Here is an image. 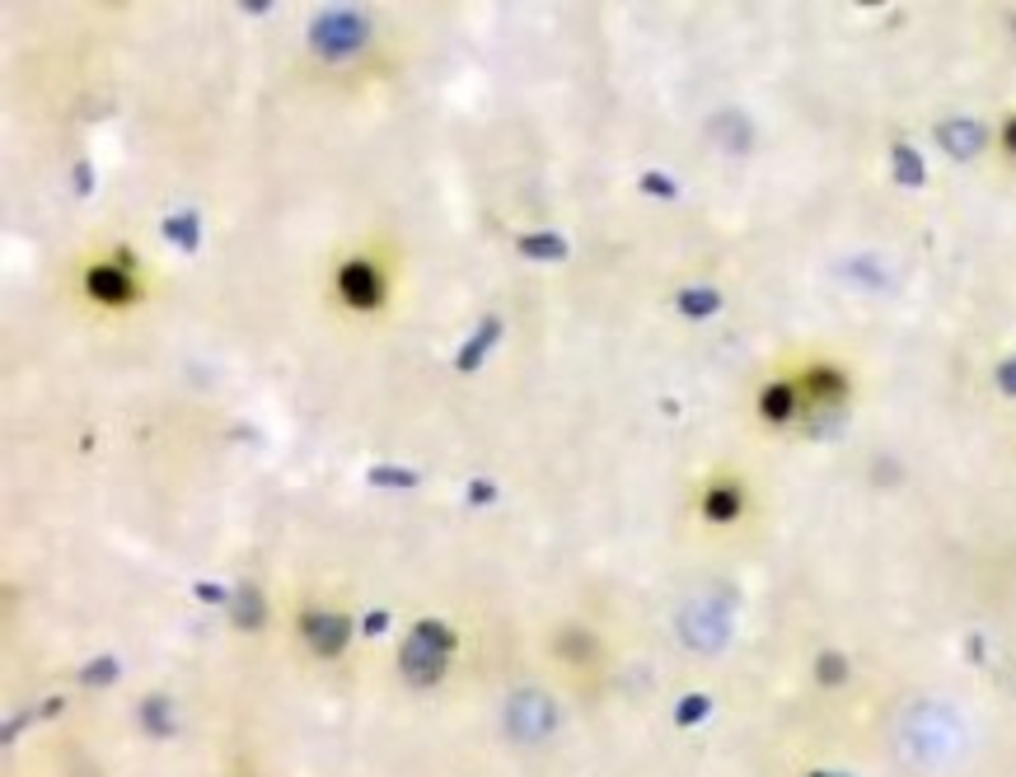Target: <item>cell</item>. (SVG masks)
Listing matches in <instances>:
<instances>
[{
    "mask_svg": "<svg viewBox=\"0 0 1016 777\" xmlns=\"http://www.w3.org/2000/svg\"><path fill=\"white\" fill-rule=\"evenodd\" d=\"M703 712H708V699H684L680 703V722L693 726V722H703Z\"/></svg>",
    "mask_w": 1016,
    "mask_h": 777,
    "instance_id": "23",
    "label": "cell"
},
{
    "mask_svg": "<svg viewBox=\"0 0 1016 777\" xmlns=\"http://www.w3.org/2000/svg\"><path fill=\"white\" fill-rule=\"evenodd\" d=\"M760 408H764V417H768V422H787V417H792V408H796V389L792 385H768L764 389V398H760Z\"/></svg>",
    "mask_w": 1016,
    "mask_h": 777,
    "instance_id": "14",
    "label": "cell"
},
{
    "mask_svg": "<svg viewBox=\"0 0 1016 777\" xmlns=\"http://www.w3.org/2000/svg\"><path fill=\"white\" fill-rule=\"evenodd\" d=\"M85 286H90V295H94L98 305H127L132 295H136L132 272H127V267H117V263H98V267H90Z\"/></svg>",
    "mask_w": 1016,
    "mask_h": 777,
    "instance_id": "6",
    "label": "cell"
},
{
    "mask_svg": "<svg viewBox=\"0 0 1016 777\" xmlns=\"http://www.w3.org/2000/svg\"><path fill=\"white\" fill-rule=\"evenodd\" d=\"M820 777H825V773H820Z\"/></svg>",
    "mask_w": 1016,
    "mask_h": 777,
    "instance_id": "30",
    "label": "cell"
},
{
    "mask_svg": "<svg viewBox=\"0 0 1016 777\" xmlns=\"http://www.w3.org/2000/svg\"><path fill=\"white\" fill-rule=\"evenodd\" d=\"M642 192L647 197H680V188H674V178H666V174H642Z\"/></svg>",
    "mask_w": 1016,
    "mask_h": 777,
    "instance_id": "20",
    "label": "cell"
},
{
    "mask_svg": "<svg viewBox=\"0 0 1016 777\" xmlns=\"http://www.w3.org/2000/svg\"><path fill=\"white\" fill-rule=\"evenodd\" d=\"M366 477H370V487H394V492H412L417 483H422V473L417 469H394V464H375Z\"/></svg>",
    "mask_w": 1016,
    "mask_h": 777,
    "instance_id": "15",
    "label": "cell"
},
{
    "mask_svg": "<svg viewBox=\"0 0 1016 777\" xmlns=\"http://www.w3.org/2000/svg\"><path fill=\"white\" fill-rule=\"evenodd\" d=\"M71 183H75V197H90V188H94V174H90V165H85V159H80V165H75Z\"/></svg>",
    "mask_w": 1016,
    "mask_h": 777,
    "instance_id": "24",
    "label": "cell"
},
{
    "mask_svg": "<svg viewBox=\"0 0 1016 777\" xmlns=\"http://www.w3.org/2000/svg\"><path fill=\"white\" fill-rule=\"evenodd\" d=\"M197 595H202V600H216V605H226V600H230V590H221V586H207V581L197 586Z\"/></svg>",
    "mask_w": 1016,
    "mask_h": 777,
    "instance_id": "26",
    "label": "cell"
},
{
    "mask_svg": "<svg viewBox=\"0 0 1016 777\" xmlns=\"http://www.w3.org/2000/svg\"><path fill=\"white\" fill-rule=\"evenodd\" d=\"M113 674H117V661H113V655H104V661L85 665V684H113Z\"/></svg>",
    "mask_w": 1016,
    "mask_h": 777,
    "instance_id": "21",
    "label": "cell"
},
{
    "mask_svg": "<svg viewBox=\"0 0 1016 777\" xmlns=\"http://www.w3.org/2000/svg\"><path fill=\"white\" fill-rule=\"evenodd\" d=\"M301 632H305V642H310V651L314 655H337L347 642H352V623L343 619V613H324V609H314V613H305L301 619Z\"/></svg>",
    "mask_w": 1016,
    "mask_h": 777,
    "instance_id": "5",
    "label": "cell"
},
{
    "mask_svg": "<svg viewBox=\"0 0 1016 777\" xmlns=\"http://www.w3.org/2000/svg\"><path fill=\"white\" fill-rule=\"evenodd\" d=\"M1003 141H1007V150L1016 155V117H1007V127H1003Z\"/></svg>",
    "mask_w": 1016,
    "mask_h": 777,
    "instance_id": "27",
    "label": "cell"
},
{
    "mask_svg": "<svg viewBox=\"0 0 1016 777\" xmlns=\"http://www.w3.org/2000/svg\"><path fill=\"white\" fill-rule=\"evenodd\" d=\"M169 716H174L169 699H146V703H142V722H146L150 735H169V731H174Z\"/></svg>",
    "mask_w": 1016,
    "mask_h": 777,
    "instance_id": "18",
    "label": "cell"
},
{
    "mask_svg": "<svg viewBox=\"0 0 1016 777\" xmlns=\"http://www.w3.org/2000/svg\"><path fill=\"white\" fill-rule=\"evenodd\" d=\"M515 249H521L525 258H540V263H563V258L572 253V244L557 230H534V234H521L515 239Z\"/></svg>",
    "mask_w": 1016,
    "mask_h": 777,
    "instance_id": "9",
    "label": "cell"
},
{
    "mask_svg": "<svg viewBox=\"0 0 1016 777\" xmlns=\"http://www.w3.org/2000/svg\"><path fill=\"white\" fill-rule=\"evenodd\" d=\"M385 623H389V613H370V619H366V632H385Z\"/></svg>",
    "mask_w": 1016,
    "mask_h": 777,
    "instance_id": "28",
    "label": "cell"
},
{
    "mask_svg": "<svg viewBox=\"0 0 1016 777\" xmlns=\"http://www.w3.org/2000/svg\"><path fill=\"white\" fill-rule=\"evenodd\" d=\"M815 674H820V684H844L848 680V661L844 655H834V651H825L820 661H815Z\"/></svg>",
    "mask_w": 1016,
    "mask_h": 777,
    "instance_id": "19",
    "label": "cell"
},
{
    "mask_svg": "<svg viewBox=\"0 0 1016 777\" xmlns=\"http://www.w3.org/2000/svg\"><path fill=\"white\" fill-rule=\"evenodd\" d=\"M506 731L511 735H521V741H540V735L553 731V703L544 699V693H515V699L506 703Z\"/></svg>",
    "mask_w": 1016,
    "mask_h": 777,
    "instance_id": "3",
    "label": "cell"
},
{
    "mask_svg": "<svg viewBox=\"0 0 1016 777\" xmlns=\"http://www.w3.org/2000/svg\"><path fill=\"white\" fill-rule=\"evenodd\" d=\"M806 389H810L815 398H844V393H848V380H844L839 370L820 366V370H810V375H806Z\"/></svg>",
    "mask_w": 1016,
    "mask_h": 777,
    "instance_id": "17",
    "label": "cell"
},
{
    "mask_svg": "<svg viewBox=\"0 0 1016 777\" xmlns=\"http://www.w3.org/2000/svg\"><path fill=\"white\" fill-rule=\"evenodd\" d=\"M230 605H234V623L239 628H258V623H263L268 619V605H263V595H258V590H234L230 595Z\"/></svg>",
    "mask_w": 1016,
    "mask_h": 777,
    "instance_id": "11",
    "label": "cell"
},
{
    "mask_svg": "<svg viewBox=\"0 0 1016 777\" xmlns=\"http://www.w3.org/2000/svg\"><path fill=\"white\" fill-rule=\"evenodd\" d=\"M337 291H343V301L356 305V309H375L385 301V276L375 263H343V272H337Z\"/></svg>",
    "mask_w": 1016,
    "mask_h": 777,
    "instance_id": "4",
    "label": "cell"
},
{
    "mask_svg": "<svg viewBox=\"0 0 1016 777\" xmlns=\"http://www.w3.org/2000/svg\"><path fill=\"white\" fill-rule=\"evenodd\" d=\"M496 337H502V318H483L478 333L460 347V356H454V370H464V375L478 370V366H483V356L496 347Z\"/></svg>",
    "mask_w": 1016,
    "mask_h": 777,
    "instance_id": "8",
    "label": "cell"
},
{
    "mask_svg": "<svg viewBox=\"0 0 1016 777\" xmlns=\"http://www.w3.org/2000/svg\"><path fill=\"white\" fill-rule=\"evenodd\" d=\"M165 239H169V244H178V249H197V244H202V225H197V216L192 211H184V216H169V221H165Z\"/></svg>",
    "mask_w": 1016,
    "mask_h": 777,
    "instance_id": "12",
    "label": "cell"
},
{
    "mask_svg": "<svg viewBox=\"0 0 1016 777\" xmlns=\"http://www.w3.org/2000/svg\"><path fill=\"white\" fill-rule=\"evenodd\" d=\"M366 14L362 10H347V6H337V10H324V14H314V24H310V43L314 52H324V56H352L356 48L366 43Z\"/></svg>",
    "mask_w": 1016,
    "mask_h": 777,
    "instance_id": "2",
    "label": "cell"
},
{
    "mask_svg": "<svg viewBox=\"0 0 1016 777\" xmlns=\"http://www.w3.org/2000/svg\"><path fill=\"white\" fill-rule=\"evenodd\" d=\"M469 502L473 506H492L496 502V483H488V477H473V483H469Z\"/></svg>",
    "mask_w": 1016,
    "mask_h": 777,
    "instance_id": "22",
    "label": "cell"
},
{
    "mask_svg": "<svg viewBox=\"0 0 1016 777\" xmlns=\"http://www.w3.org/2000/svg\"><path fill=\"white\" fill-rule=\"evenodd\" d=\"M938 141H942V150H946L951 159H974V155L984 150L988 132L974 123V117H946V123L938 127Z\"/></svg>",
    "mask_w": 1016,
    "mask_h": 777,
    "instance_id": "7",
    "label": "cell"
},
{
    "mask_svg": "<svg viewBox=\"0 0 1016 777\" xmlns=\"http://www.w3.org/2000/svg\"><path fill=\"white\" fill-rule=\"evenodd\" d=\"M450 651H454V632L436 619H422L404 642V651H398V665H404V674L412 684H436L446 674Z\"/></svg>",
    "mask_w": 1016,
    "mask_h": 777,
    "instance_id": "1",
    "label": "cell"
},
{
    "mask_svg": "<svg viewBox=\"0 0 1016 777\" xmlns=\"http://www.w3.org/2000/svg\"><path fill=\"white\" fill-rule=\"evenodd\" d=\"M998 385H1003V393H1016V356L998 366Z\"/></svg>",
    "mask_w": 1016,
    "mask_h": 777,
    "instance_id": "25",
    "label": "cell"
},
{
    "mask_svg": "<svg viewBox=\"0 0 1016 777\" xmlns=\"http://www.w3.org/2000/svg\"><path fill=\"white\" fill-rule=\"evenodd\" d=\"M703 515L708 521H735V515H741V492L735 487H712L703 496Z\"/></svg>",
    "mask_w": 1016,
    "mask_h": 777,
    "instance_id": "16",
    "label": "cell"
},
{
    "mask_svg": "<svg viewBox=\"0 0 1016 777\" xmlns=\"http://www.w3.org/2000/svg\"><path fill=\"white\" fill-rule=\"evenodd\" d=\"M890 165H894V178H900L904 188H919L923 178H928V169H923V155L913 150V146H894V150H890Z\"/></svg>",
    "mask_w": 1016,
    "mask_h": 777,
    "instance_id": "10",
    "label": "cell"
},
{
    "mask_svg": "<svg viewBox=\"0 0 1016 777\" xmlns=\"http://www.w3.org/2000/svg\"><path fill=\"white\" fill-rule=\"evenodd\" d=\"M674 305H680V314H689V318H708V314L722 309V295L708 291V286H689V291H680Z\"/></svg>",
    "mask_w": 1016,
    "mask_h": 777,
    "instance_id": "13",
    "label": "cell"
},
{
    "mask_svg": "<svg viewBox=\"0 0 1016 777\" xmlns=\"http://www.w3.org/2000/svg\"><path fill=\"white\" fill-rule=\"evenodd\" d=\"M1012 29H1016V19H1012Z\"/></svg>",
    "mask_w": 1016,
    "mask_h": 777,
    "instance_id": "29",
    "label": "cell"
}]
</instances>
